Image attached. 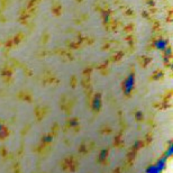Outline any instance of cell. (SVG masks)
I'll use <instances>...</instances> for the list:
<instances>
[{"instance_id": "6da1fadb", "label": "cell", "mask_w": 173, "mask_h": 173, "mask_svg": "<svg viewBox=\"0 0 173 173\" xmlns=\"http://www.w3.org/2000/svg\"><path fill=\"white\" fill-rule=\"evenodd\" d=\"M159 46H160V47H164V45H165V43H164V42H160V43H159Z\"/></svg>"}]
</instances>
